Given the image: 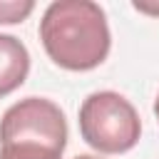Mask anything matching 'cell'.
Masks as SVG:
<instances>
[{"instance_id": "obj_2", "label": "cell", "mask_w": 159, "mask_h": 159, "mask_svg": "<svg viewBox=\"0 0 159 159\" xmlns=\"http://www.w3.org/2000/svg\"><path fill=\"white\" fill-rule=\"evenodd\" d=\"M82 139L104 154L129 152L142 134V122L134 104L119 92H92L80 107Z\"/></svg>"}, {"instance_id": "obj_1", "label": "cell", "mask_w": 159, "mask_h": 159, "mask_svg": "<svg viewBox=\"0 0 159 159\" xmlns=\"http://www.w3.org/2000/svg\"><path fill=\"white\" fill-rule=\"evenodd\" d=\"M40 40L50 60L65 70L99 67L112 45L104 10L92 0H55L40 20Z\"/></svg>"}, {"instance_id": "obj_8", "label": "cell", "mask_w": 159, "mask_h": 159, "mask_svg": "<svg viewBox=\"0 0 159 159\" xmlns=\"http://www.w3.org/2000/svg\"><path fill=\"white\" fill-rule=\"evenodd\" d=\"M154 114H157V119H159V94H157V99H154Z\"/></svg>"}, {"instance_id": "obj_4", "label": "cell", "mask_w": 159, "mask_h": 159, "mask_svg": "<svg viewBox=\"0 0 159 159\" xmlns=\"http://www.w3.org/2000/svg\"><path fill=\"white\" fill-rule=\"evenodd\" d=\"M30 72V52L27 47L12 37L0 35V97L15 92Z\"/></svg>"}, {"instance_id": "obj_3", "label": "cell", "mask_w": 159, "mask_h": 159, "mask_svg": "<svg viewBox=\"0 0 159 159\" xmlns=\"http://www.w3.org/2000/svg\"><path fill=\"white\" fill-rule=\"evenodd\" d=\"M2 144H37L65 152L67 122L62 109L45 97H25L15 102L0 119V147Z\"/></svg>"}, {"instance_id": "obj_7", "label": "cell", "mask_w": 159, "mask_h": 159, "mask_svg": "<svg viewBox=\"0 0 159 159\" xmlns=\"http://www.w3.org/2000/svg\"><path fill=\"white\" fill-rule=\"evenodd\" d=\"M75 159H102V157H94V154H77Z\"/></svg>"}, {"instance_id": "obj_6", "label": "cell", "mask_w": 159, "mask_h": 159, "mask_svg": "<svg viewBox=\"0 0 159 159\" xmlns=\"http://www.w3.org/2000/svg\"><path fill=\"white\" fill-rule=\"evenodd\" d=\"M35 10L32 0H0V22L2 25H12V22H22L30 12Z\"/></svg>"}, {"instance_id": "obj_5", "label": "cell", "mask_w": 159, "mask_h": 159, "mask_svg": "<svg viewBox=\"0 0 159 159\" xmlns=\"http://www.w3.org/2000/svg\"><path fill=\"white\" fill-rule=\"evenodd\" d=\"M0 159H62V152L37 144H2Z\"/></svg>"}]
</instances>
